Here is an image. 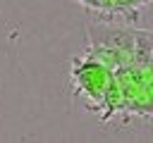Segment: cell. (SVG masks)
Returning <instances> with one entry per match:
<instances>
[{
	"label": "cell",
	"instance_id": "cell-1",
	"mask_svg": "<svg viewBox=\"0 0 153 143\" xmlns=\"http://www.w3.org/2000/svg\"><path fill=\"white\" fill-rule=\"evenodd\" d=\"M134 33L136 29L129 26H117L108 21H88L86 24V36L91 48H112V50H124L134 55Z\"/></svg>",
	"mask_w": 153,
	"mask_h": 143
},
{
	"label": "cell",
	"instance_id": "cell-2",
	"mask_svg": "<svg viewBox=\"0 0 153 143\" xmlns=\"http://www.w3.org/2000/svg\"><path fill=\"white\" fill-rule=\"evenodd\" d=\"M151 55H153V31L136 29V33H134V64L148 67Z\"/></svg>",
	"mask_w": 153,
	"mask_h": 143
},
{
	"label": "cell",
	"instance_id": "cell-3",
	"mask_svg": "<svg viewBox=\"0 0 153 143\" xmlns=\"http://www.w3.org/2000/svg\"><path fill=\"white\" fill-rule=\"evenodd\" d=\"M148 67H151V69H153V55H151V64H148Z\"/></svg>",
	"mask_w": 153,
	"mask_h": 143
}]
</instances>
